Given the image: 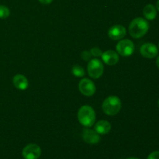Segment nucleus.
Returning <instances> with one entry per match:
<instances>
[{
	"label": "nucleus",
	"instance_id": "obj_15",
	"mask_svg": "<svg viewBox=\"0 0 159 159\" xmlns=\"http://www.w3.org/2000/svg\"><path fill=\"white\" fill-rule=\"evenodd\" d=\"M71 72L76 77H83L85 75V70L82 66L79 65H75L71 69Z\"/></svg>",
	"mask_w": 159,
	"mask_h": 159
},
{
	"label": "nucleus",
	"instance_id": "obj_11",
	"mask_svg": "<svg viewBox=\"0 0 159 159\" xmlns=\"http://www.w3.org/2000/svg\"><path fill=\"white\" fill-rule=\"evenodd\" d=\"M102 60L107 65H115L119 61V54L114 51H107L102 54Z\"/></svg>",
	"mask_w": 159,
	"mask_h": 159
},
{
	"label": "nucleus",
	"instance_id": "obj_3",
	"mask_svg": "<svg viewBox=\"0 0 159 159\" xmlns=\"http://www.w3.org/2000/svg\"><path fill=\"white\" fill-rule=\"evenodd\" d=\"M121 101L117 96H111L103 101L102 105V111L108 116H115L121 110Z\"/></svg>",
	"mask_w": 159,
	"mask_h": 159
},
{
	"label": "nucleus",
	"instance_id": "obj_13",
	"mask_svg": "<svg viewBox=\"0 0 159 159\" xmlns=\"http://www.w3.org/2000/svg\"><path fill=\"white\" fill-rule=\"evenodd\" d=\"M95 130L99 135L107 134L111 130V124L107 120H99L95 125Z\"/></svg>",
	"mask_w": 159,
	"mask_h": 159
},
{
	"label": "nucleus",
	"instance_id": "obj_7",
	"mask_svg": "<svg viewBox=\"0 0 159 159\" xmlns=\"http://www.w3.org/2000/svg\"><path fill=\"white\" fill-rule=\"evenodd\" d=\"M79 89L85 96H92L96 93V85L94 82L89 79H83L79 82Z\"/></svg>",
	"mask_w": 159,
	"mask_h": 159
},
{
	"label": "nucleus",
	"instance_id": "obj_17",
	"mask_svg": "<svg viewBox=\"0 0 159 159\" xmlns=\"http://www.w3.org/2000/svg\"><path fill=\"white\" fill-rule=\"evenodd\" d=\"M90 53L92 55L95 56V57H101L102 56V51L98 48H93L90 50Z\"/></svg>",
	"mask_w": 159,
	"mask_h": 159
},
{
	"label": "nucleus",
	"instance_id": "obj_1",
	"mask_svg": "<svg viewBox=\"0 0 159 159\" xmlns=\"http://www.w3.org/2000/svg\"><path fill=\"white\" fill-rule=\"evenodd\" d=\"M149 30V23L146 20L138 17L132 20L129 25V34L133 38H141L144 37Z\"/></svg>",
	"mask_w": 159,
	"mask_h": 159
},
{
	"label": "nucleus",
	"instance_id": "obj_21",
	"mask_svg": "<svg viewBox=\"0 0 159 159\" xmlns=\"http://www.w3.org/2000/svg\"><path fill=\"white\" fill-rule=\"evenodd\" d=\"M156 9L159 11V0H158L156 2Z\"/></svg>",
	"mask_w": 159,
	"mask_h": 159
},
{
	"label": "nucleus",
	"instance_id": "obj_25",
	"mask_svg": "<svg viewBox=\"0 0 159 159\" xmlns=\"http://www.w3.org/2000/svg\"><path fill=\"white\" fill-rule=\"evenodd\" d=\"M158 47H159V43H158Z\"/></svg>",
	"mask_w": 159,
	"mask_h": 159
},
{
	"label": "nucleus",
	"instance_id": "obj_2",
	"mask_svg": "<svg viewBox=\"0 0 159 159\" xmlns=\"http://www.w3.org/2000/svg\"><path fill=\"white\" fill-rule=\"evenodd\" d=\"M78 120L85 127H90L96 123V113L90 106H82L78 112Z\"/></svg>",
	"mask_w": 159,
	"mask_h": 159
},
{
	"label": "nucleus",
	"instance_id": "obj_9",
	"mask_svg": "<svg viewBox=\"0 0 159 159\" xmlns=\"http://www.w3.org/2000/svg\"><path fill=\"white\" fill-rule=\"evenodd\" d=\"M127 34V30L122 25H114L110 28L108 31V36L113 40H121Z\"/></svg>",
	"mask_w": 159,
	"mask_h": 159
},
{
	"label": "nucleus",
	"instance_id": "obj_6",
	"mask_svg": "<svg viewBox=\"0 0 159 159\" xmlns=\"http://www.w3.org/2000/svg\"><path fill=\"white\" fill-rule=\"evenodd\" d=\"M41 155V148L36 144H29L23 149L22 155L24 159H38Z\"/></svg>",
	"mask_w": 159,
	"mask_h": 159
},
{
	"label": "nucleus",
	"instance_id": "obj_8",
	"mask_svg": "<svg viewBox=\"0 0 159 159\" xmlns=\"http://www.w3.org/2000/svg\"><path fill=\"white\" fill-rule=\"evenodd\" d=\"M82 139L89 144H96L100 141V136L95 130L85 128L82 130Z\"/></svg>",
	"mask_w": 159,
	"mask_h": 159
},
{
	"label": "nucleus",
	"instance_id": "obj_12",
	"mask_svg": "<svg viewBox=\"0 0 159 159\" xmlns=\"http://www.w3.org/2000/svg\"><path fill=\"white\" fill-rule=\"evenodd\" d=\"M12 82H13L14 86L20 90L26 89L28 88V85H29V82H28L27 79L24 75L20 74L14 76Z\"/></svg>",
	"mask_w": 159,
	"mask_h": 159
},
{
	"label": "nucleus",
	"instance_id": "obj_22",
	"mask_svg": "<svg viewBox=\"0 0 159 159\" xmlns=\"http://www.w3.org/2000/svg\"><path fill=\"white\" fill-rule=\"evenodd\" d=\"M156 65H157V66H158V68H159V56L158 57V58H157V61H156Z\"/></svg>",
	"mask_w": 159,
	"mask_h": 159
},
{
	"label": "nucleus",
	"instance_id": "obj_20",
	"mask_svg": "<svg viewBox=\"0 0 159 159\" xmlns=\"http://www.w3.org/2000/svg\"><path fill=\"white\" fill-rule=\"evenodd\" d=\"M53 1H54V0H39V2H40L41 4H43V5L51 4Z\"/></svg>",
	"mask_w": 159,
	"mask_h": 159
},
{
	"label": "nucleus",
	"instance_id": "obj_24",
	"mask_svg": "<svg viewBox=\"0 0 159 159\" xmlns=\"http://www.w3.org/2000/svg\"><path fill=\"white\" fill-rule=\"evenodd\" d=\"M158 107H159V99H158Z\"/></svg>",
	"mask_w": 159,
	"mask_h": 159
},
{
	"label": "nucleus",
	"instance_id": "obj_5",
	"mask_svg": "<svg viewBox=\"0 0 159 159\" xmlns=\"http://www.w3.org/2000/svg\"><path fill=\"white\" fill-rule=\"evenodd\" d=\"M116 48L118 54H120L124 57H129L132 55L135 49L134 43L129 39H124L118 42Z\"/></svg>",
	"mask_w": 159,
	"mask_h": 159
},
{
	"label": "nucleus",
	"instance_id": "obj_19",
	"mask_svg": "<svg viewBox=\"0 0 159 159\" xmlns=\"http://www.w3.org/2000/svg\"><path fill=\"white\" fill-rule=\"evenodd\" d=\"M147 159H159V151H155V152H152L148 155Z\"/></svg>",
	"mask_w": 159,
	"mask_h": 159
},
{
	"label": "nucleus",
	"instance_id": "obj_18",
	"mask_svg": "<svg viewBox=\"0 0 159 159\" xmlns=\"http://www.w3.org/2000/svg\"><path fill=\"white\" fill-rule=\"evenodd\" d=\"M91 53H90V51H83V52L82 53V54H81V57H82V58L83 59L84 61H89L90 58H91Z\"/></svg>",
	"mask_w": 159,
	"mask_h": 159
},
{
	"label": "nucleus",
	"instance_id": "obj_16",
	"mask_svg": "<svg viewBox=\"0 0 159 159\" xmlns=\"http://www.w3.org/2000/svg\"><path fill=\"white\" fill-rule=\"evenodd\" d=\"M10 15L9 8L3 5H0V19H6Z\"/></svg>",
	"mask_w": 159,
	"mask_h": 159
},
{
	"label": "nucleus",
	"instance_id": "obj_23",
	"mask_svg": "<svg viewBox=\"0 0 159 159\" xmlns=\"http://www.w3.org/2000/svg\"><path fill=\"white\" fill-rule=\"evenodd\" d=\"M127 159H139V158H135V157H130V158H127Z\"/></svg>",
	"mask_w": 159,
	"mask_h": 159
},
{
	"label": "nucleus",
	"instance_id": "obj_4",
	"mask_svg": "<svg viewBox=\"0 0 159 159\" xmlns=\"http://www.w3.org/2000/svg\"><path fill=\"white\" fill-rule=\"evenodd\" d=\"M87 71L88 74L92 79H97L102 75L104 71L103 64L100 60L97 58L89 60L87 65Z\"/></svg>",
	"mask_w": 159,
	"mask_h": 159
},
{
	"label": "nucleus",
	"instance_id": "obj_14",
	"mask_svg": "<svg viewBox=\"0 0 159 159\" xmlns=\"http://www.w3.org/2000/svg\"><path fill=\"white\" fill-rule=\"evenodd\" d=\"M143 14L144 17L148 20H153L157 16L156 7L152 4H148L143 9Z\"/></svg>",
	"mask_w": 159,
	"mask_h": 159
},
{
	"label": "nucleus",
	"instance_id": "obj_10",
	"mask_svg": "<svg viewBox=\"0 0 159 159\" xmlns=\"http://www.w3.org/2000/svg\"><path fill=\"white\" fill-rule=\"evenodd\" d=\"M140 53L146 58H154L158 54V50L154 43H146L141 47Z\"/></svg>",
	"mask_w": 159,
	"mask_h": 159
}]
</instances>
